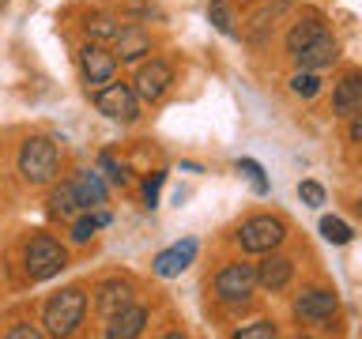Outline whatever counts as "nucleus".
<instances>
[{
    "label": "nucleus",
    "mask_w": 362,
    "mask_h": 339,
    "mask_svg": "<svg viewBox=\"0 0 362 339\" xmlns=\"http://www.w3.org/2000/svg\"><path fill=\"white\" fill-rule=\"evenodd\" d=\"M95 230H98L95 215H87V219H79V222L72 226V242H76V245H87L90 237H95Z\"/></svg>",
    "instance_id": "28"
},
{
    "label": "nucleus",
    "mask_w": 362,
    "mask_h": 339,
    "mask_svg": "<svg viewBox=\"0 0 362 339\" xmlns=\"http://www.w3.org/2000/svg\"><path fill=\"white\" fill-rule=\"evenodd\" d=\"M132 302V287L124 279H106L102 287L95 290V309L102 316H113L117 309H124V305Z\"/></svg>",
    "instance_id": "16"
},
{
    "label": "nucleus",
    "mask_w": 362,
    "mask_h": 339,
    "mask_svg": "<svg viewBox=\"0 0 362 339\" xmlns=\"http://www.w3.org/2000/svg\"><path fill=\"white\" fill-rule=\"evenodd\" d=\"M257 290V268L245 264V260H234L226 264L219 275H215V298L219 302H249Z\"/></svg>",
    "instance_id": "5"
},
{
    "label": "nucleus",
    "mask_w": 362,
    "mask_h": 339,
    "mask_svg": "<svg viewBox=\"0 0 362 339\" xmlns=\"http://www.w3.org/2000/svg\"><path fill=\"white\" fill-rule=\"evenodd\" d=\"M170 83H174V68L166 61H151L136 72L132 90H136V98H144V102H158L170 90Z\"/></svg>",
    "instance_id": "9"
},
{
    "label": "nucleus",
    "mask_w": 362,
    "mask_h": 339,
    "mask_svg": "<svg viewBox=\"0 0 362 339\" xmlns=\"http://www.w3.org/2000/svg\"><path fill=\"white\" fill-rule=\"evenodd\" d=\"M72 192H76L79 208H102V203H106V185L98 181L95 170H79L76 181H72Z\"/></svg>",
    "instance_id": "17"
},
{
    "label": "nucleus",
    "mask_w": 362,
    "mask_h": 339,
    "mask_svg": "<svg viewBox=\"0 0 362 339\" xmlns=\"http://www.w3.org/2000/svg\"><path fill=\"white\" fill-rule=\"evenodd\" d=\"M83 30H87L90 42H113L121 34V23L113 19V16H87Z\"/></svg>",
    "instance_id": "19"
},
{
    "label": "nucleus",
    "mask_w": 362,
    "mask_h": 339,
    "mask_svg": "<svg viewBox=\"0 0 362 339\" xmlns=\"http://www.w3.org/2000/svg\"><path fill=\"white\" fill-rule=\"evenodd\" d=\"M144 324H147V309L144 305H124V309H117L113 316H106V339H136L144 332Z\"/></svg>",
    "instance_id": "11"
},
{
    "label": "nucleus",
    "mask_w": 362,
    "mask_h": 339,
    "mask_svg": "<svg viewBox=\"0 0 362 339\" xmlns=\"http://www.w3.org/2000/svg\"><path fill=\"white\" fill-rule=\"evenodd\" d=\"M347 117H351V143H358L362 140V109H355V113H347Z\"/></svg>",
    "instance_id": "31"
},
{
    "label": "nucleus",
    "mask_w": 362,
    "mask_h": 339,
    "mask_svg": "<svg viewBox=\"0 0 362 339\" xmlns=\"http://www.w3.org/2000/svg\"><path fill=\"white\" fill-rule=\"evenodd\" d=\"M272 335H276V324L272 321H253V324H245L234 332V339H272Z\"/></svg>",
    "instance_id": "25"
},
{
    "label": "nucleus",
    "mask_w": 362,
    "mask_h": 339,
    "mask_svg": "<svg viewBox=\"0 0 362 339\" xmlns=\"http://www.w3.org/2000/svg\"><path fill=\"white\" fill-rule=\"evenodd\" d=\"M355 109H362V72H347L336 83L332 113H336V117H347V113H355Z\"/></svg>",
    "instance_id": "15"
},
{
    "label": "nucleus",
    "mask_w": 362,
    "mask_h": 339,
    "mask_svg": "<svg viewBox=\"0 0 362 339\" xmlns=\"http://www.w3.org/2000/svg\"><path fill=\"white\" fill-rule=\"evenodd\" d=\"M79 72H83L87 87H102L117 76V56H113V49H106L102 42H87L83 49H79Z\"/></svg>",
    "instance_id": "8"
},
{
    "label": "nucleus",
    "mask_w": 362,
    "mask_h": 339,
    "mask_svg": "<svg viewBox=\"0 0 362 339\" xmlns=\"http://www.w3.org/2000/svg\"><path fill=\"white\" fill-rule=\"evenodd\" d=\"M257 268V287H264V290H272V294H279V290H287V282L294 279V260L291 256H276V249L260 260V264H253Z\"/></svg>",
    "instance_id": "10"
},
{
    "label": "nucleus",
    "mask_w": 362,
    "mask_h": 339,
    "mask_svg": "<svg viewBox=\"0 0 362 339\" xmlns=\"http://www.w3.org/2000/svg\"><path fill=\"white\" fill-rule=\"evenodd\" d=\"M98 166L106 170V177L113 181V185H129V170L113 162V155H102V158H98Z\"/></svg>",
    "instance_id": "27"
},
{
    "label": "nucleus",
    "mask_w": 362,
    "mask_h": 339,
    "mask_svg": "<svg viewBox=\"0 0 362 339\" xmlns=\"http://www.w3.org/2000/svg\"><path fill=\"white\" fill-rule=\"evenodd\" d=\"M95 106H98V113H106L110 121H136L140 117V98H136V90L129 87V83H102L98 90H95Z\"/></svg>",
    "instance_id": "6"
},
{
    "label": "nucleus",
    "mask_w": 362,
    "mask_h": 339,
    "mask_svg": "<svg viewBox=\"0 0 362 339\" xmlns=\"http://www.w3.org/2000/svg\"><path fill=\"white\" fill-rule=\"evenodd\" d=\"M291 90H294L298 98H313L317 90H321V76L310 72V68H298V76L291 79Z\"/></svg>",
    "instance_id": "23"
},
{
    "label": "nucleus",
    "mask_w": 362,
    "mask_h": 339,
    "mask_svg": "<svg viewBox=\"0 0 362 339\" xmlns=\"http://www.w3.org/2000/svg\"><path fill=\"white\" fill-rule=\"evenodd\" d=\"M76 192H72V185H61V189H53V196H49V211L57 215V219H72L76 215Z\"/></svg>",
    "instance_id": "20"
},
{
    "label": "nucleus",
    "mask_w": 362,
    "mask_h": 339,
    "mask_svg": "<svg viewBox=\"0 0 362 339\" xmlns=\"http://www.w3.org/2000/svg\"><path fill=\"white\" fill-rule=\"evenodd\" d=\"M336 309H339V298H336V290H328V287H310L294 298V321L310 324V328L328 324L336 316Z\"/></svg>",
    "instance_id": "7"
},
{
    "label": "nucleus",
    "mask_w": 362,
    "mask_h": 339,
    "mask_svg": "<svg viewBox=\"0 0 362 339\" xmlns=\"http://www.w3.org/2000/svg\"><path fill=\"white\" fill-rule=\"evenodd\" d=\"M192 256H197V242H192V237H185V242L163 249V253L155 256V275H163V279L181 275V271L192 264Z\"/></svg>",
    "instance_id": "13"
},
{
    "label": "nucleus",
    "mask_w": 362,
    "mask_h": 339,
    "mask_svg": "<svg viewBox=\"0 0 362 339\" xmlns=\"http://www.w3.org/2000/svg\"><path fill=\"white\" fill-rule=\"evenodd\" d=\"M113 42H117V49H113L117 64H132V61H140V56L151 53V34L140 30V27H121V34Z\"/></svg>",
    "instance_id": "14"
},
{
    "label": "nucleus",
    "mask_w": 362,
    "mask_h": 339,
    "mask_svg": "<svg viewBox=\"0 0 362 339\" xmlns=\"http://www.w3.org/2000/svg\"><path fill=\"white\" fill-rule=\"evenodd\" d=\"M238 174H245L249 181H253V189L257 192H268V177H264V170H260V162H253V158H238Z\"/></svg>",
    "instance_id": "24"
},
{
    "label": "nucleus",
    "mask_w": 362,
    "mask_h": 339,
    "mask_svg": "<svg viewBox=\"0 0 362 339\" xmlns=\"http://www.w3.org/2000/svg\"><path fill=\"white\" fill-rule=\"evenodd\" d=\"M208 19L215 23V30H219V34H226V38H238L234 16H230V8H226L223 0H211V4H208Z\"/></svg>",
    "instance_id": "21"
},
{
    "label": "nucleus",
    "mask_w": 362,
    "mask_h": 339,
    "mask_svg": "<svg viewBox=\"0 0 362 339\" xmlns=\"http://www.w3.org/2000/svg\"><path fill=\"white\" fill-rule=\"evenodd\" d=\"M298 196L310 203V208H321V203H325V189L317 185V181H302V185H298Z\"/></svg>",
    "instance_id": "29"
},
{
    "label": "nucleus",
    "mask_w": 362,
    "mask_h": 339,
    "mask_svg": "<svg viewBox=\"0 0 362 339\" xmlns=\"http://www.w3.org/2000/svg\"><path fill=\"white\" fill-rule=\"evenodd\" d=\"M287 242V222L279 219V215H253V219L242 222V230H238V245L245 249V253H272V249H279Z\"/></svg>",
    "instance_id": "4"
},
{
    "label": "nucleus",
    "mask_w": 362,
    "mask_h": 339,
    "mask_svg": "<svg viewBox=\"0 0 362 339\" xmlns=\"http://www.w3.org/2000/svg\"><path fill=\"white\" fill-rule=\"evenodd\" d=\"M83 316H87V294L79 287H68V290L53 294V298L45 302L42 324H45V332H49V335L64 339V335H72L76 328L83 324Z\"/></svg>",
    "instance_id": "1"
},
{
    "label": "nucleus",
    "mask_w": 362,
    "mask_h": 339,
    "mask_svg": "<svg viewBox=\"0 0 362 339\" xmlns=\"http://www.w3.org/2000/svg\"><path fill=\"white\" fill-rule=\"evenodd\" d=\"M294 56V64L298 68H310V72H321V68L328 64H336L339 61V45L328 38V34H321V38H313L310 45H302L298 53H291Z\"/></svg>",
    "instance_id": "12"
},
{
    "label": "nucleus",
    "mask_w": 362,
    "mask_h": 339,
    "mask_svg": "<svg viewBox=\"0 0 362 339\" xmlns=\"http://www.w3.org/2000/svg\"><path fill=\"white\" fill-rule=\"evenodd\" d=\"M64 264H68L64 245L57 242V237H49V234L30 237L27 249H23V268H27V279L30 282H45V279L61 275Z\"/></svg>",
    "instance_id": "3"
},
{
    "label": "nucleus",
    "mask_w": 362,
    "mask_h": 339,
    "mask_svg": "<svg viewBox=\"0 0 362 339\" xmlns=\"http://www.w3.org/2000/svg\"><path fill=\"white\" fill-rule=\"evenodd\" d=\"M42 332L34 324H19V328H8V339H38Z\"/></svg>",
    "instance_id": "30"
},
{
    "label": "nucleus",
    "mask_w": 362,
    "mask_h": 339,
    "mask_svg": "<svg viewBox=\"0 0 362 339\" xmlns=\"http://www.w3.org/2000/svg\"><path fill=\"white\" fill-rule=\"evenodd\" d=\"M321 234H325V242H332V245H347L351 237V226L344 222V219H336V215H325L321 219Z\"/></svg>",
    "instance_id": "22"
},
{
    "label": "nucleus",
    "mask_w": 362,
    "mask_h": 339,
    "mask_svg": "<svg viewBox=\"0 0 362 339\" xmlns=\"http://www.w3.org/2000/svg\"><path fill=\"white\" fill-rule=\"evenodd\" d=\"M19 174L27 185H49L57 177V170H61V151H57L53 140H45V136H30L27 143L19 147Z\"/></svg>",
    "instance_id": "2"
},
{
    "label": "nucleus",
    "mask_w": 362,
    "mask_h": 339,
    "mask_svg": "<svg viewBox=\"0 0 362 339\" xmlns=\"http://www.w3.org/2000/svg\"><path fill=\"white\" fill-rule=\"evenodd\" d=\"M163 181H166V170H155V174L144 181V203H147V208H155V203H158V189H163Z\"/></svg>",
    "instance_id": "26"
},
{
    "label": "nucleus",
    "mask_w": 362,
    "mask_h": 339,
    "mask_svg": "<svg viewBox=\"0 0 362 339\" xmlns=\"http://www.w3.org/2000/svg\"><path fill=\"white\" fill-rule=\"evenodd\" d=\"M321 34H325V19H321V11H305V16H302V19L287 30V49H291V53H298L302 45H310L313 38H321Z\"/></svg>",
    "instance_id": "18"
}]
</instances>
